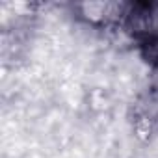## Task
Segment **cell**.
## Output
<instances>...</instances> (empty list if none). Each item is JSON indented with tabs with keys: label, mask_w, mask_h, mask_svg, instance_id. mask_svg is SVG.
<instances>
[{
	"label": "cell",
	"mask_w": 158,
	"mask_h": 158,
	"mask_svg": "<svg viewBox=\"0 0 158 158\" xmlns=\"http://www.w3.org/2000/svg\"><path fill=\"white\" fill-rule=\"evenodd\" d=\"M152 88H154V91L158 93V67L152 69Z\"/></svg>",
	"instance_id": "cell-3"
},
{
	"label": "cell",
	"mask_w": 158,
	"mask_h": 158,
	"mask_svg": "<svg viewBox=\"0 0 158 158\" xmlns=\"http://www.w3.org/2000/svg\"><path fill=\"white\" fill-rule=\"evenodd\" d=\"M139 52H141V58L152 69H156L158 67V35L139 41Z\"/></svg>",
	"instance_id": "cell-2"
},
{
	"label": "cell",
	"mask_w": 158,
	"mask_h": 158,
	"mask_svg": "<svg viewBox=\"0 0 158 158\" xmlns=\"http://www.w3.org/2000/svg\"><path fill=\"white\" fill-rule=\"evenodd\" d=\"M128 8V2H115V0H95L74 6L78 17L95 28H123Z\"/></svg>",
	"instance_id": "cell-1"
}]
</instances>
